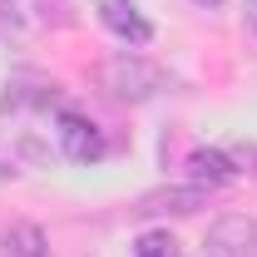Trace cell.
<instances>
[{
	"label": "cell",
	"instance_id": "5b68a950",
	"mask_svg": "<svg viewBox=\"0 0 257 257\" xmlns=\"http://www.w3.org/2000/svg\"><path fill=\"white\" fill-rule=\"evenodd\" d=\"M208 193L213 188H198V183H188V188H159V193H144L139 198V208L134 213H144V218H154V213H198L203 203H208Z\"/></svg>",
	"mask_w": 257,
	"mask_h": 257
},
{
	"label": "cell",
	"instance_id": "6da1fadb",
	"mask_svg": "<svg viewBox=\"0 0 257 257\" xmlns=\"http://www.w3.org/2000/svg\"><path fill=\"white\" fill-rule=\"evenodd\" d=\"M94 74H99V89L109 99H119V104H144V99H154V94L168 89V69L154 64V60H144V55H134V50L109 55Z\"/></svg>",
	"mask_w": 257,
	"mask_h": 257
},
{
	"label": "cell",
	"instance_id": "ba28073f",
	"mask_svg": "<svg viewBox=\"0 0 257 257\" xmlns=\"http://www.w3.org/2000/svg\"><path fill=\"white\" fill-rule=\"evenodd\" d=\"M134 257H183V242H178L168 227H149V232H139Z\"/></svg>",
	"mask_w": 257,
	"mask_h": 257
},
{
	"label": "cell",
	"instance_id": "52a82bcc",
	"mask_svg": "<svg viewBox=\"0 0 257 257\" xmlns=\"http://www.w3.org/2000/svg\"><path fill=\"white\" fill-rule=\"evenodd\" d=\"M0 247H5V257H50V237L35 223H10L0 232Z\"/></svg>",
	"mask_w": 257,
	"mask_h": 257
},
{
	"label": "cell",
	"instance_id": "3957f363",
	"mask_svg": "<svg viewBox=\"0 0 257 257\" xmlns=\"http://www.w3.org/2000/svg\"><path fill=\"white\" fill-rule=\"evenodd\" d=\"M203 247H213V252H223V257H257V218H247V213H223L218 223L208 227V242Z\"/></svg>",
	"mask_w": 257,
	"mask_h": 257
},
{
	"label": "cell",
	"instance_id": "8fae6325",
	"mask_svg": "<svg viewBox=\"0 0 257 257\" xmlns=\"http://www.w3.org/2000/svg\"><path fill=\"white\" fill-rule=\"evenodd\" d=\"M198 5H223V0H198Z\"/></svg>",
	"mask_w": 257,
	"mask_h": 257
},
{
	"label": "cell",
	"instance_id": "9c48e42d",
	"mask_svg": "<svg viewBox=\"0 0 257 257\" xmlns=\"http://www.w3.org/2000/svg\"><path fill=\"white\" fill-rule=\"evenodd\" d=\"M242 20H247V30H257V0H247V10H242Z\"/></svg>",
	"mask_w": 257,
	"mask_h": 257
},
{
	"label": "cell",
	"instance_id": "8992f818",
	"mask_svg": "<svg viewBox=\"0 0 257 257\" xmlns=\"http://www.w3.org/2000/svg\"><path fill=\"white\" fill-rule=\"evenodd\" d=\"M188 178L198 188H223V183L237 178V163L227 159L223 149H193L188 154Z\"/></svg>",
	"mask_w": 257,
	"mask_h": 257
},
{
	"label": "cell",
	"instance_id": "30bf717a",
	"mask_svg": "<svg viewBox=\"0 0 257 257\" xmlns=\"http://www.w3.org/2000/svg\"><path fill=\"white\" fill-rule=\"evenodd\" d=\"M203 257H223V252H213V247H203Z\"/></svg>",
	"mask_w": 257,
	"mask_h": 257
},
{
	"label": "cell",
	"instance_id": "7a4b0ae2",
	"mask_svg": "<svg viewBox=\"0 0 257 257\" xmlns=\"http://www.w3.org/2000/svg\"><path fill=\"white\" fill-rule=\"evenodd\" d=\"M60 149H64V159H74V163H99L109 144H104V128H99L94 119L64 109L60 114Z\"/></svg>",
	"mask_w": 257,
	"mask_h": 257
},
{
	"label": "cell",
	"instance_id": "277c9868",
	"mask_svg": "<svg viewBox=\"0 0 257 257\" xmlns=\"http://www.w3.org/2000/svg\"><path fill=\"white\" fill-rule=\"evenodd\" d=\"M99 20H104V30L119 35L124 45H149L154 40V25L144 20V10L134 0H99Z\"/></svg>",
	"mask_w": 257,
	"mask_h": 257
}]
</instances>
